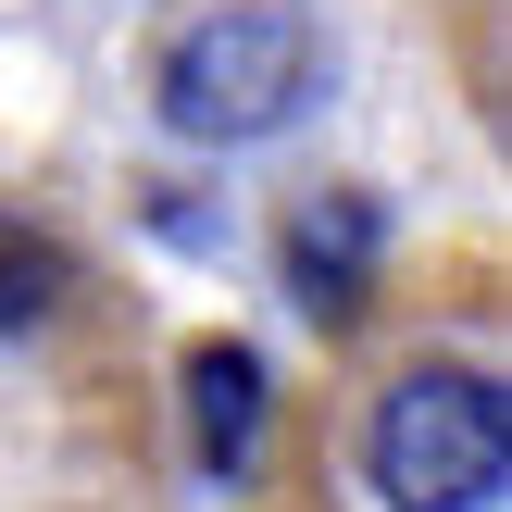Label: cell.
Returning a JSON list of instances; mask_svg holds the SVG:
<instances>
[{
  "label": "cell",
  "instance_id": "obj_1",
  "mask_svg": "<svg viewBox=\"0 0 512 512\" xmlns=\"http://www.w3.org/2000/svg\"><path fill=\"white\" fill-rule=\"evenodd\" d=\"M0 512H175L125 275L0 175Z\"/></svg>",
  "mask_w": 512,
  "mask_h": 512
},
{
  "label": "cell",
  "instance_id": "obj_3",
  "mask_svg": "<svg viewBox=\"0 0 512 512\" xmlns=\"http://www.w3.org/2000/svg\"><path fill=\"white\" fill-rule=\"evenodd\" d=\"M363 488L375 512H488L512 475V413L488 363H400L363 400Z\"/></svg>",
  "mask_w": 512,
  "mask_h": 512
},
{
  "label": "cell",
  "instance_id": "obj_2",
  "mask_svg": "<svg viewBox=\"0 0 512 512\" xmlns=\"http://www.w3.org/2000/svg\"><path fill=\"white\" fill-rule=\"evenodd\" d=\"M325 38L300 0H188V13L150 38V113L188 150H250L313 100Z\"/></svg>",
  "mask_w": 512,
  "mask_h": 512
},
{
  "label": "cell",
  "instance_id": "obj_4",
  "mask_svg": "<svg viewBox=\"0 0 512 512\" xmlns=\"http://www.w3.org/2000/svg\"><path fill=\"white\" fill-rule=\"evenodd\" d=\"M288 288H300L313 325L363 313V288H375V200H350V188L300 200V213H288Z\"/></svg>",
  "mask_w": 512,
  "mask_h": 512
},
{
  "label": "cell",
  "instance_id": "obj_5",
  "mask_svg": "<svg viewBox=\"0 0 512 512\" xmlns=\"http://www.w3.org/2000/svg\"><path fill=\"white\" fill-rule=\"evenodd\" d=\"M188 450H200V475H250V450H263V363L238 338L188 350Z\"/></svg>",
  "mask_w": 512,
  "mask_h": 512
}]
</instances>
